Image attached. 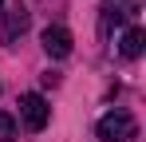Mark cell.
<instances>
[{"label": "cell", "instance_id": "cell-2", "mask_svg": "<svg viewBox=\"0 0 146 142\" xmlns=\"http://www.w3.org/2000/svg\"><path fill=\"white\" fill-rule=\"evenodd\" d=\"M20 118H24L28 130H44L48 118H51L48 99H44V95H24V99H20Z\"/></svg>", "mask_w": 146, "mask_h": 142}, {"label": "cell", "instance_id": "cell-3", "mask_svg": "<svg viewBox=\"0 0 146 142\" xmlns=\"http://www.w3.org/2000/svg\"><path fill=\"white\" fill-rule=\"evenodd\" d=\"M40 44H44V51H48L51 59H67V55H71V47H75V40H71V32H67V28L48 24V28H44V36H40Z\"/></svg>", "mask_w": 146, "mask_h": 142}, {"label": "cell", "instance_id": "cell-7", "mask_svg": "<svg viewBox=\"0 0 146 142\" xmlns=\"http://www.w3.org/2000/svg\"><path fill=\"white\" fill-rule=\"evenodd\" d=\"M0 12H4V0H0Z\"/></svg>", "mask_w": 146, "mask_h": 142}, {"label": "cell", "instance_id": "cell-4", "mask_svg": "<svg viewBox=\"0 0 146 142\" xmlns=\"http://www.w3.org/2000/svg\"><path fill=\"white\" fill-rule=\"evenodd\" d=\"M4 16V32H0V44L4 47H12L16 44V36H24V28H28V20H32V12H28L24 4H12L8 12H0Z\"/></svg>", "mask_w": 146, "mask_h": 142}, {"label": "cell", "instance_id": "cell-1", "mask_svg": "<svg viewBox=\"0 0 146 142\" xmlns=\"http://www.w3.org/2000/svg\"><path fill=\"white\" fill-rule=\"evenodd\" d=\"M99 138L103 142H134L138 138V122L126 111H111V115L99 118Z\"/></svg>", "mask_w": 146, "mask_h": 142}, {"label": "cell", "instance_id": "cell-5", "mask_svg": "<svg viewBox=\"0 0 146 142\" xmlns=\"http://www.w3.org/2000/svg\"><path fill=\"white\" fill-rule=\"evenodd\" d=\"M142 47H146V32L142 28H126L122 32V40H119V55L122 59H138Z\"/></svg>", "mask_w": 146, "mask_h": 142}, {"label": "cell", "instance_id": "cell-6", "mask_svg": "<svg viewBox=\"0 0 146 142\" xmlns=\"http://www.w3.org/2000/svg\"><path fill=\"white\" fill-rule=\"evenodd\" d=\"M0 142H16V118L0 111Z\"/></svg>", "mask_w": 146, "mask_h": 142}]
</instances>
